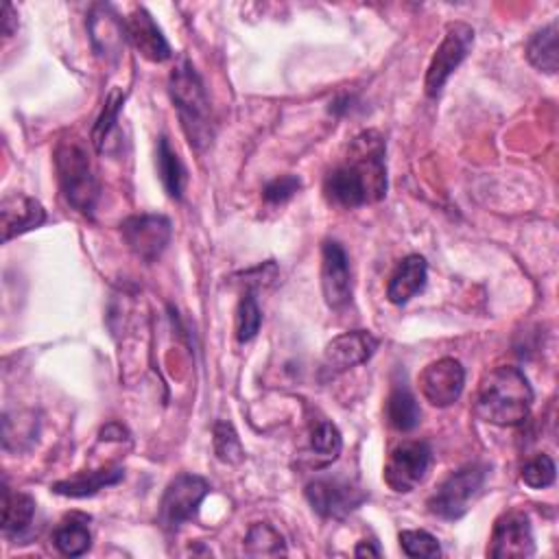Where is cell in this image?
<instances>
[{
	"instance_id": "1",
	"label": "cell",
	"mask_w": 559,
	"mask_h": 559,
	"mask_svg": "<svg viewBox=\"0 0 559 559\" xmlns=\"http://www.w3.org/2000/svg\"><path fill=\"white\" fill-rule=\"evenodd\" d=\"M388 144L379 131H363L350 144L347 157L323 179V195L332 206L352 211L377 204L388 195Z\"/></svg>"
},
{
	"instance_id": "2",
	"label": "cell",
	"mask_w": 559,
	"mask_h": 559,
	"mask_svg": "<svg viewBox=\"0 0 559 559\" xmlns=\"http://www.w3.org/2000/svg\"><path fill=\"white\" fill-rule=\"evenodd\" d=\"M533 407V390L522 369L503 365L492 369L483 379L474 414L479 420L494 427H520L526 422Z\"/></svg>"
},
{
	"instance_id": "3",
	"label": "cell",
	"mask_w": 559,
	"mask_h": 559,
	"mask_svg": "<svg viewBox=\"0 0 559 559\" xmlns=\"http://www.w3.org/2000/svg\"><path fill=\"white\" fill-rule=\"evenodd\" d=\"M168 92L179 114L181 129L189 138L191 147L198 151L211 147L215 138L213 125V110L211 99L206 94V86L189 60H181L170 77H168Z\"/></svg>"
},
{
	"instance_id": "4",
	"label": "cell",
	"mask_w": 559,
	"mask_h": 559,
	"mask_svg": "<svg viewBox=\"0 0 559 559\" xmlns=\"http://www.w3.org/2000/svg\"><path fill=\"white\" fill-rule=\"evenodd\" d=\"M55 168L60 189L68 206L92 217L99 200V179L86 144L79 138H66L55 149Z\"/></svg>"
},
{
	"instance_id": "5",
	"label": "cell",
	"mask_w": 559,
	"mask_h": 559,
	"mask_svg": "<svg viewBox=\"0 0 559 559\" xmlns=\"http://www.w3.org/2000/svg\"><path fill=\"white\" fill-rule=\"evenodd\" d=\"M485 477H487V468L481 463H468L459 468L457 472L446 477L437 485V490L429 496L427 500L429 511L442 520L463 518L470 511L474 498L481 494L485 485Z\"/></svg>"
},
{
	"instance_id": "6",
	"label": "cell",
	"mask_w": 559,
	"mask_h": 559,
	"mask_svg": "<svg viewBox=\"0 0 559 559\" xmlns=\"http://www.w3.org/2000/svg\"><path fill=\"white\" fill-rule=\"evenodd\" d=\"M211 492V483L198 474H177L164 490L160 500L157 520L162 529L177 531L181 524L191 522L200 513V505Z\"/></svg>"
},
{
	"instance_id": "7",
	"label": "cell",
	"mask_w": 559,
	"mask_h": 559,
	"mask_svg": "<svg viewBox=\"0 0 559 559\" xmlns=\"http://www.w3.org/2000/svg\"><path fill=\"white\" fill-rule=\"evenodd\" d=\"M474 47V29L466 23H455L448 27L442 45L437 47L424 79V90L429 97H437L450 75L461 66Z\"/></svg>"
},
{
	"instance_id": "8",
	"label": "cell",
	"mask_w": 559,
	"mask_h": 559,
	"mask_svg": "<svg viewBox=\"0 0 559 559\" xmlns=\"http://www.w3.org/2000/svg\"><path fill=\"white\" fill-rule=\"evenodd\" d=\"M433 450L427 442H405L396 446L385 463V483L398 492H414L429 474Z\"/></svg>"
},
{
	"instance_id": "9",
	"label": "cell",
	"mask_w": 559,
	"mask_h": 559,
	"mask_svg": "<svg viewBox=\"0 0 559 559\" xmlns=\"http://www.w3.org/2000/svg\"><path fill=\"white\" fill-rule=\"evenodd\" d=\"M170 221L164 215H134L120 224L125 245L144 263H155L170 243Z\"/></svg>"
},
{
	"instance_id": "10",
	"label": "cell",
	"mask_w": 559,
	"mask_h": 559,
	"mask_svg": "<svg viewBox=\"0 0 559 559\" xmlns=\"http://www.w3.org/2000/svg\"><path fill=\"white\" fill-rule=\"evenodd\" d=\"M533 552L535 539L529 516L518 509L503 513L494 524L487 555L496 559H526Z\"/></svg>"
},
{
	"instance_id": "11",
	"label": "cell",
	"mask_w": 559,
	"mask_h": 559,
	"mask_svg": "<svg viewBox=\"0 0 559 559\" xmlns=\"http://www.w3.org/2000/svg\"><path fill=\"white\" fill-rule=\"evenodd\" d=\"M379 345L381 341L367 330L343 332L326 345L321 369L328 377H339L343 371L367 363L371 356H374Z\"/></svg>"
},
{
	"instance_id": "12",
	"label": "cell",
	"mask_w": 559,
	"mask_h": 559,
	"mask_svg": "<svg viewBox=\"0 0 559 559\" xmlns=\"http://www.w3.org/2000/svg\"><path fill=\"white\" fill-rule=\"evenodd\" d=\"M466 385V369L457 358H440L424 367L420 377L422 396L437 409H446L461 398Z\"/></svg>"
},
{
	"instance_id": "13",
	"label": "cell",
	"mask_w": 559,
	"mask_h": 559,
	"mask_svg": "<svg viewBox=\"0 0 559 559\" xmlns=\"http://www.w3.org/2000/svg\"><path fill=\"white\" fill-rule=\"evenodd\" d=\"M306 500L321 518L341 520L365 503V494L341 479H319L306 485Z\"/></svg>"
},
{
	"instance_id": "14",
	"label": "cell",
	"mask_w": 559,
	"mask_h": 559,
	"mask_svg": "<svg viewBox=\"0 0 559 559\" xmlns=\"http://www.w3.org/2000/svg\"><path fill=\"white\" fill-rule=\"evenodd\" d=\"M321 291L332 310H341L352 300V271L345 250L336 241L321 247Z\"/></svg>"
},
{
	"instance_id": "15",
	"label": "cell",
	"mask_w": 559,
	"mask_h": 559,
	"mask_svg": "<svg viewBox=\"0 0 559 559\" xmlns=\"http://www.w3.org/2000/svg\"><path fill=\"white\" fill-rule=\"evenodd\" d=\"M125 34H127V40L144 60L153 64H162L173 58L170 45L166 42L162 29L155 25L153 16L144 8H136L131 12V16L125 21Z\"/></svg>"
},
{
	"instance_id": "16",
	"label": "cell",
	"mask_w": 559,
	"mask_h": 559,
	"mask_svg": "<svg viewBox=\"0 0 559 559\" xmlns=\"http://www.w3.org/2000/svg\"><path fill=\"white\" fill-rule=\"evenodd\" d=\"M0 217H3V241L10 243L12 239L45 226L47 211L34 198L12 195V198L3 200V206H0Z\"/></svg>"
},
{
	"instance_id": "17",
	"label": "cell",
	"mask_w": 559,
	"mask_h": 559,
	"mask_svg": "<svg viewBox=\"0 0 559 559\" xmlns=\"http://www.w3.org/2000/svg\"><path fill=\"white\" fill-rule=\"evenodd\" d=\"M88 25H90V38L97 55L105 60L118 58L120 47L127 40V34H125V23L114 14V10L110 5L92 8Z\"/></svg>"
},
{
	"instance_id": "18",
	"label": "cell",
	"mask_w": 559,
	"mask_h": 559,
	"mask_svg": "<svg viewBox=\"0 0 559 559\" xmlns=\"http://www.w3.org/2000/svg\"><path fill=\"white\" fill-rule=\"evenodd\" d=\"M427 276H429V265H427L424 256L411 254V256L403 258L388 284L390 302L398 304V306L407 304L411 297H416L424 289Z\"/></svg>"
},
{
	"instance_id": "19",
	"label": "cell",
	"mask_w": 559,
	"mask_h": 559,
	"mask_svg": "<svg viewBox=\"0 0 559 559\" xmlns=\"http://www.w3.org/2000/svg\"><path fill=\"white\" fill-rule=\"evenodd\" d=\"M55 548L66 557H81L92 546L90 518L86 513L73 511L62 518V522L53 531Z\"/></svg>"
},
{
	"instance_id": "20",
	"label": "cell",
	"mask_w": 559,
	"mask_h": 559,
	"mask_svg": "<svg viewBox=\"0 0 559 559\" xmlns=\"http://www.w3.org/2000/svg\"><path fill=\"white\" fill-rule=\"evenodd\" d=\"M123 477H125L123 468L112 466V468H101V470H92V472H81V474H77L73 479L53 483L51 490L55 494L68 496V498H88V496L99 494L103 487L120 483Z\"/></svg>"
},
{
	"instance_id": "21",
	"label": "cell",
	"mask_w": 559,
	"mask_h": 559,
	"mask_svg": "<svg viewBox=\"0 0 559 559\" xmlns=\"http://www.w3.org/2000/svg\"><path fill=\"white\" fill-rule=\"evenodd\" d=\"M385 414H388V422L401 433H411L414 429H418L422 420L420 405L405 383H396L392 388L385 405Z\"/></svg>"
},
{
	"instance_id": "22",
	"label": "cell",
	"mask_w": 559,
	"mask_h": 559,
	"mask_svg": "<svg viewBox=\"0 0 559 559\" xmlns=\"http://www.w3.org/2000/svg\"><path fill=\"white\" fill-rule=\"evenodd\" d=\"M36 516V500L25 492H14L3 487V533L18 537L29 531Z\"/></svg>"
},
{
	"instance_id": "23",
	"label": "cell",
	"mask_w": 559,
	"mask_h": 559,
	"mask_svg": "<svg viewBox=\"0 0 559 559\" xmlns=\"http://www.w3.org/2000/svg\"><path fill=\"white\" fill-rule=\"evenodd\" d=\"M155 164H157V175L160 181L164 186V191L170 200L179 202L183 195V186H186V168L179 160V155L173 151V147L168 144V138L162 136L157 140V153H155Z\"/></svg>"
},
{
	"instance_id": "24",
	"label": "cell",
	"mask_w": 559,
	"mask_h": 559,
	"mask_svg": "<svg viewBox=\"0 0 559 559\" xmlns=\"http://www.w3.org/2000/svg\"><path fill=\"white\" fill-rule=\"evenodd\" d=\"M526 60L533 68L539 73L555 75L559 66V53H557V21L542 27L531 36L526 42Z\"/></svg>"
},
{
	"instance_id": "25",
	"label": "cell",
	"mask_w": 559,
	"mask_h": 559,
	"mask_svg": "<svg viewBox=\"0 0 559 559\" xmlns=\"http://www.w3.org/2000/svg\"><path fill=\"white\" fill-rule=\"evenodd\" d=\"M123 105H125V92L120 88L110 90V94H107V99L103 103V110H101V114H99V118H97V123L92 127V136H90L97 153L105 151V142H107L110 134L114 131V127L118 123Z\"/></svg>"
},
{
	"instance_id": "26",
	"label": "cell",
	"mask_w": 559,
	"mask_h": 559,
	"mask_svg": "<svg viewBox=\"0 0 559 559\" xmlns=\"http://www.w3.org/2000/svg\"><path fill=\"white\" fill-rule=\"evenodd\" d=\"M245 550L254 557H278L287 555V544L280 531L267 522H256L245 537Z\"/></svg>"
},
{
	"instance_id": "27",
	"label": "cell",
	"mask_w": 559,
	"mask_h": 559,
	"mask_svg": "<svg viewBox=\"0 0 559 559\" xmlns=\"http://www.w3.org/2000/svg\"><path fill=\"white\" fill-rule=\"evenodd\" d=\"M341 448H343V437H341L339 429L328 420H319L315 424V429L310 431V450L317 459H321L319 466L334 461L339 457Z\"/></svg>"
},
{
	"instance_id": "28",
	"label": "cell",
	"mask_w": 559,
	"mask_h": 559,
	"mask_svg": "<svg viewBox=\"0 0 559 559\" xmlns=\"http://www.w3.org/2000/svg\"><path fill=\"white\" fill-rule=\"evenodd\" d=\"M263 326V310L258 306L254 289H247V293L241 297L237 308V339L241 343H250Z\"/></svg>"
},
{
	"instance_id": "29",
	"label": "cell",
	"mask_w": 559,
	"mask_h": 559,
	"mask_svg": "<svg viewBox=\"0 0 559 559\" xmlns=\"http://www.w3.org/2000/svg\"><path fill=\"white\" fill-rule=\"evenodd\" d=\"M520 479L531 490L550 487L555 483V461L548 455H535L522 466Z\"/></svg>"
},
{
	"instance_id": "30",
	"label": "cell",
	"mask_w": 559,
	"mask_h": 559,
	"mask_svg": "<svg viewBox=\"0 0 559 559\" xmlns=\"http://www.w3.org/2000/svg\"><path fill=\"white\" fill-rule=\"evenodd\" d=\"M215 453L226 463H241L243 461V446L241 440L230 422L215 424Z\"/></svg>"
},
{
	"instance_id": "31",
	"label": "cell",
	"mask_w": 559,
	"mask_h": 559,
	"mask_svg": "<svg viewBox=\"0 0 559 559\" xmlns=\"http://www.w3.org/2000/svg\"><path fill=\"white\" fill-rule=\"evenodd\" d=\"M401 546L407 557H440L442 546L435 535L429 531H403L401 533Z\"/></svg>"
},
{
	"instance_id": "32",
	"label": "cell",
	"mask_w": 559,
	"mask_h": 559,
	"mask_svg": "<svg viewBox=\"0 0 559 559\" xmlns=\"http://www.w3.org/2000/svg\"><path fill=\"white\" fill-rule=\"evenodd\" d=\"M302 191V179L295 175H282L269 181L263 191V200L271 206H282Z\"/></svg>"
},
{
	"instance_id": "33",
	"label": "cell",
	"mask_w": 559,
	"mask_h": 559,
	"mask_svg": "<svg viewBox=\"0 0 559 559\" xmlns=\"http://www.w3.org/2000/svg\"><path fill=\"white\" fill-rule=\"evenodd\" d=\"M101 440H105V442H123V440H127V431L120 424L112 422V424H107L101 431Z\"/></svg>"
},
{
	"instance_id": "34",
	"label": "cell",
	"mask_w": 559,
	"mask_h": 559,
	"mask_svg": "<svg viewBox=\"0 0 559 559\" xmlns=\"http://www.w3.org/2000/svg\"><path fill=\"white\" fill-rule=\"evenodd\" d=\"M16 25V16H14V8L10 5V3H5L3 5V36L5 38H12V34H14V27Z\"/></svg>"
},
{
	"instance_id": "35",
	"label": "cell",
	"mask_w": 559,
	"mask_h": 559,
	"mask_svg": "<svg viewBox=\"0 0 559 559\" xmlns=\"http://www.w3.org/2000/svg\"><path fill=\"white\" fill-rule=\"evenodd\" d=\"M354 555L356 557H381V548L379 546H374V542H360L358 546H356V550H354Z\"/></svg>"
}]
</instances>
